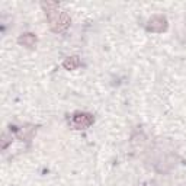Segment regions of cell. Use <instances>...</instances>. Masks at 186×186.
Wrapping results in <instances>:
<instances>
[{
	"label": "cell",
	"instance_id": "obj_1",
	"mask_svg": "<svg viewBox=\"0 0 186 186\" xmlns=\"http://www.w3.org/2000/svg\"><path fill=\"white\" fill-rule=\"evenodd\" d=\"M77 124V127H87L90 125L92 122V118H90V115H76V118H74V124Z\"/></svg>",
	"mask_w": 186,
	"mask_h": 186
}]
</instances>
